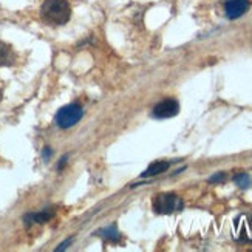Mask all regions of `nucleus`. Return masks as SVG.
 <instances>
[{"label": "nucleus", "instance_id": "nucleus-14", "mask_svg": "<svg viewBox=\"0 0 252 252\" xmlns=\"http://www.w3.org/2000/svg\"><path fill=\"white\" fill-rule=\"evenodd\" d=\"M67 159H68V157L61 158V161H59V164H58V170H62V169L65 167V164H67Z\"/></svg>", "mask_w": 252, "mask_h": 252}, {"label": "nucleus", "instance_id": "nucleus-4", "mask_svg": "<svg viewBox=\"0 0 252 252\" xmlns=\"http://www.w3.org/2000/svg\"><path fill=\"white\" fill-rule=\"evenodd\" d=\"M232 237L238 243H252V215H240L234 220Z\"/></svg>", "mask_w": 252, "mask_h": 252}, {"label": "nucleus", "instance_id": "nucleus-9", "mask_svg": "<svg viewBox=\"0 0 252 252\" xmlns=\"http://www.w3.org/2000/svg\"><path fill=\"white\" fill-rule=\"evenodd\" d=\"M97 234H99L104 240H107V242H110V243H118L119 240H121V234H119V231L116 229L115 224L102 229V231H99Z\"/></svg>", "mask_w": 252, "mask_h": 252}, {"label": "nucleus", "instance_id": "nucleus-2", "mask_svg": "<svg viewBox=\"0 0 252 252\" xmlns=\"http://www.w3.org/2000/svg\"><path fill=\"white\" fill-rule=\"evenodd\" d=\"M82 116H84V108L79 104L73 102V104H68L61 108V110L56 113L54 123H56V126L59 128L65 130V128H70L78 124Z\"/></svg>", "mask_w": 252, "mask_h": 252}, {"label": "nucleus", "instance_id": "nucleus-12", "mask_svg": "<svg viewBox=\"0 0 252 252\" xmlns=\"http://www.w3.org/2000/svg\"><path fill=\"white\" fill-rule=\"evenodd\" d=\"M224 180H226V173L220 172V173H215L214 177H211L209 178V183L211 184H217V183H223Z\"/></svg>", "mask_w": 252, "mask_h": 252}, {"label": "nucleus", "instance_id": "nucleus-7", "mask_svg": "<svg viewBox=\"0 0 252 252\" xmlns=\"http://www.w3.org/2000/svg\"><path fill=\"white\" fill-rule=\"evenodd\" d=\"M54 212L50 211V209H45V211H42V212H34V214H27L24 217V221L27 226H31V224H43V223H47L50 221L51 218H53Z\"/></svg>", "mask_w": 252, "mask_h": 252}, {"label": "nucleus", "instance_id": "nucleus-8", "mask_svg": "<svg viewBox=\"0 0 252 252\" xmlns=\"http://www.w3.org/2000/svg\"><path fill=\"white\" fill-rule=\"evenodd\" d=\"M170 167V162L169 161H157V162H152L150 166L141 173L142 178H152V177H157V175L164 173L167 169Z\"/></svg>", "mask_w": 252, "mask_h": 252}, {"label": "nucleus", "instance_id": "nucleus-15", "mask_svg": "<svg viewBox=\"0 0 252 252\" xmlns=\"http://www.w3.org/2000/svg\"><path fill=\"white\" fill-rule=\"evenodd\" d=\"M70 243H71V240H67V242H65V243H62V245H61V246H59V248H58L56 251H63V249L67 248V246H68Z\"/></svg>", "mask_w": 252, "mask_h": 252}, {"label": "nucleus", "instance_id": "nucleus-1", "mask_svg": "<svg viewBox=\"0 0 252 252\" xmlns=\"http://www.w3.org/2000/svg\"><path fill=\"white\" fill-rule=\"evenodd\" d=\"M71 17V6L67 0H45L40 6V19L47 25L62 27Z\"/></svg>", "mask_w": 252, "mask_h": 252}, {"label": "nucleus", "instance_id": "nucleus-11", "mask_svg": "<svg viewBox=\"0 0 252 252\" xmlns=\"http://www.w3.org/2000/svg\"><path fill=\"white\" fill-rule=\"evenodd\" d=\"M11 61H13L11 51L5 45H0V63H11Z\"/></svg>", "mask_w": 252, "mask_h": 252}, {"label": "nucleus", "instance_id": "nucleus-13", "mask_svg": "<svg viewBox=\"0 0 252 252\" xmlns=\"http://www.w3.org/2000/svg\"><path fill=\"white\" fill-rule=\"evenodd\" d=\"M51 149L50 147H45V149H43V152H42V155H43V159H45V161H48L50 158H51Z\"/></svg>", "mask_w": 252, "mask_h": 252}, {"label": "nucleus", "instance_id": "nucleus-6", "mask_svg": "<svg viewBox=\"0 0 252 252\" xmlns=\"http://www.w3.org/2000/svg\"><path fill=\"white\" fill-rule=\"evenodd\" d=\"M248 9H249L248 0H226V3H224L226 17L231 19V20L242 17L243 14H246Z\"/></svg>", "mask_w": 252, "mask_h": 252}, {"label": "nucleus", "instance_id": "nucleus-3", "mask_svg": "<svg viewBox=\"0 0 252 252\" xmlns=\"http://www.w3.org/2000/svg\"><path fill=\"white\" fill-rule=\"evenodd\" d=\"M153 211L159 215H169L183 211V200L173 193H159L152 201Z\"/></svg>", "mask_w": 252, "mask_h": 252}, {"label": "nucleus", "instance_id": "nucleus-10", "mask_svg": "<svg viewBox=\"0 0 252 252\" xmlns=\"http://www.w3.org/2000/svg\"><path fill=\"white\" fill-rule=\"evenodd\" d=\"M234 183L238 186V188H242V189H248L249 186H251V178H249V175L242 172V173H237L235 177H234Z\"/></svg>", "mask_w": 252, "mask_h": 252}, {"label": "nucleus", "instance_id": "nucleus-5", "mask_svg": "<svg viewBox=\"0 0 252 252\" xmlns=\"http://www.w3.org/2000/svg\"><path fill=\"white\" fill-rule=\"evenodd\" d=\"M178 112H180V104L175 99H164L153 107L152 115L157 119H167V118L177 116Z\"/></svg>", "mask_w": 252, "mask_h": 252}]
</instances>
